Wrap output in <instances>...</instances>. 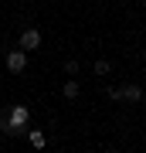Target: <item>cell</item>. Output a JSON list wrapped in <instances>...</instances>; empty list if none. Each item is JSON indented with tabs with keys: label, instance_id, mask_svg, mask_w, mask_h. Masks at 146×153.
Here are the masks:
<instances>
[{
	"label": "cell",
	"instance_id": "cell-1",
	"mask_svg": "<svg viewBox=\"0 0 146 153\" xmlns=\"http://www.w3.org/2000/svg\"><path fill=\"white\" fill-rule=\"evenodd\" d=\"M7 123H10V136H21V133H27L31 109H27V105H10V109H7Z\"/></svg>",
	"mask_w": 146,
	"mask_h": 153
},
{
	"label": "cell",
	"instance_id": "cell-2",
	"mask_svg": "<svg viewBox=\"0 0 146 153\" xmlns=\"http://www.w3.org/2000/svg\"><path fill=\"white\" fill-rule=\"evenodd\" d=\"M17 48L27 51V55H31V51H38V48H41V31H38V27H24L21 38H17Z\"/></svg>",
	"mask_w": 146,
	"mask_h": 153
},
{
	"label": "cell",
	"instance_id": "cell-3",
	"mask_svg": "<svg viewBox=\"0 0 146 153\" xmlns=\"http://www.w3.org/2000/svg\"><path fill=\"white\" fill-rule=\"evenodd\" d=\"M24 68H27V51H21V48L7 51V71H10V75H21Z\"/></svg>",
	"mask_w": 146,
	"mask_h": 153
},
{
	"label": "cell",
	"instance_id": "cell-4",
	"mask_svg": "<svg viewBox=\"0 0 146 153\" xmlns=\"http://www.w3.org/2000/svg\"><path fill=\"white\" fill-rule=\"evenodd\" d=\"M119 92H122V102H129V105L143 102V88L136 85V82H126V85H119Z\"/></svg>",
	"mask_w": 146,
	"mask_h": 153
},
{
	"label": "cell",
	"instance_id": "cell-5",
	"mask_svg": "<svg viewBox=\"0 0 146 153\" xmlns=\"http://www.w3.org/2000/svg\"><path fill=\"white\" fill-rule=\"evenodd\" d=\"M61 95H65L68 102H75V99L82 95V85H78V78H68V82L61 85Z\"/></svg>",
	"mask_w": 146,
	"mask_h": 153
},
{
	"label": "cell",
	"instance_id": "cell-6",
	"mask_svg": "<svg viewBox=\"0 0 146 153\" xmlns=\"http://www.w3.org/2000/svg\"><path fill=\"white\" fill-rule=\"evenodd\" d=\"M27 140H31V146H34V150H44V143H48L44 129H27Z\"/></svg>",
	"mask_w": 146,
	"mask_h": 153
},
{
	"label": "cell",
	"instance_id": "cell-7",
	"mask_svg": "<svg viewBox=\"0 0 146 153\" xmlns=\"http://www.w3.org/2000/svg\"><path fill=\"white\" fill-rule=\"evenodd\" d=\"M92 71H95V75H99V78H105V75H109V71H112V61H109V58H99V61H95V65H92Z\"/></svg>",
	"mask_w": 146,
	"mask_h": 153
},
{
	"label": "cell",
	"instance_id": "cell-8",
	"mask_svg": "<svg viewBox=\"0 0 146 153\" xmlns=\"http://www.w3.org/2000/svg\"><path fill=\"white\" fill-rule=\"evenodd\" d=\"M78 71H82V65H78V58H68V61H65V75H71V78H75Z\"/></svg>",
	"mask_w": 146,
	"mask_h": 153
},
{
	"label": "cell",
	"instance_id": "cell-9",
	"mask_svg": "<svg viewBox=\"0 0 146 153\" xmlns=\"http://www.w3.org/2000/svg\"><path fill=\"white\" fill-rule=\"evenodd\" d=\"M105 95H109V102H122V92H119V85H105Z\"/></svg>",
	"mask_w": 146,
	"mask_h": 153
},
{
	"label": "cell",
	"instance_id": "cell-10",
	"mask_svg": "<svg viewBox=\"0 0 146 153\" xmlns=\"http://www.w3.org/2000/svg\"><path fill=\"white\" fill-rule=\"evenodd\" d=\"M0 133H7V136H10V123H7V112H0Z\"/></svg>",
	"mask_w": 146,
	"mask_h": 153
},
{
	"label": "cell",
	"instance_id": "cell-11",
	"mask_svg": "<svg viewBox=\"0 0 146 153\" xmlns=\"http://www.w3.org/2000/svg\"><path fill=\"white\" fill-rule=\"evenodd\" d=\"M105 153H122V150H105Z\"/></svg>",
	"mask_w": 146,
	"mask_h": 153
},
{
	"label": "cell",
	"instance_id": "cell-12",
	"mask_svg": "<svg viewBox=\"0 0 146 153\" xmlns=\"http://www.w3.org/2000/svg\"><path fill=\"white\" fill-rule=\"evenodd\" d=\"M143 61H146V48H143Z\"/></svg>",
	"mask_w": 146,
	"mask_h": 153
},
{
	"label": "cell",
	"instance_id": "cell-13",
	"mask_svg": "<svg viewBox=\"0 0 146 153\" xmlns=\"http://www.w3.org/2000/svg\"><path fill=\"white\" fill-rule=\"evenodd\" d=\"M143 4H146V0H143Z\"/></svg>",
	"mask_w": 146,
	"mask_h": 153
}]
</instances>
